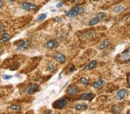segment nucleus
<instances>
[{
    "label": "nucleus",
    "mask_w": 130,
    "mask_h": 114,
    "mask_svg": "<svg viewBox=\"0 0 130 114\" xmlns=\"http://www.w3.org/2000/svg\"><path fill=\"white\" fill-rule=\"evenodd\" d=\"M4 51V48L2 47H0V54H2Z\"/></svg>",
    "instance_id": "nucleus-29"
},
{
    "label": "nucleus",
    "mask_w": 130,
    "mask_h": 114,
    "mask_svg": "<svg viewBox=\"0 0 130 114\" xmlns=\"http://www.w3.org/2000/svg\"><path fill=\"white\" fill-rule=\"evenodd\" d=\"M104 84H105V81H103V80L99 79L94 83V85H93V87H94L95 89H98L99 88H101V86H103Z\"/></svg>",
    "instance_id": "nucleus-12"
},
{
    "label": "nucleus",
    "mask_w": 130,
    "mask_h": 114,
    "mask_svg": "<svg viewBox=\"0 0 130 114\" xmlns=\"http://www.w3.org/2000/svg\"><path fill=\"white\" fill-rule=\"evenodd\" d=\"M95 95L93 93H85L81 95L80 99L82 100H88L91 101L95 98Z\"/></svg>",
    "instance_id": "nucleus-5"
},
{
    "label": "nucleus",
    "mask_w": 130,
    "mask_h": 114,
    "mask_svg": "<svg viewBox=\"0 0 130 114\" xmlns=\"http://www.w3.org/2000/svg\"><path fill=\"white\" fill-rule=\"evenodd\" d=\"M88 106L86 104H76L75 107V109L77 111H82V110H85L87 108Z\"/></svg>",
    "instance_id": "nucleus-14"
},
{
    "label": "nucleus",
    "mask_w": 130,
    "mask_h": 114,
    "mask_svg": "<svg viewBox=\"0 0 130 114\" xmlns=\"http://www.w3.org/2000/svg\"><path fill=\"white\" fill-rule=\"evenodd\" d=\"M124 7L123 6H121V5H118V6H116V7L114 8V9H113V12L116 13H119V12H123V10H124Z\"/></svg>",
    "instance_id": "nucleus-16"
},
{
    "label": "nucleus",
    "mask_w": 130,
    "mask_h": 114,
    "mask_svg": "<svg viewBox=\"0 0 130 114\" xmlns=\"http://www.w3.org/2000/svg\"><path fill=\"white\" fill-rule=\"evenodd\" d=\"M22 8L26 10H32L36 8V5L32 3L24 2L22 5Z\"/></svg>",
    "instance_id": "nucleus-6"
},
{
    "label": "nucleus",
    "mask_w": 130,
    "mask_h": 114,
    "mask_svg": "<svg viewBox=\"0 0 130 114\" xmlns=\"http://www.w3.org/2000/svg\"><path fill=\"white\" fill-rule=\"evenodd\" d=\"M52 112V110H48V111H46V113L47 114H51Z\"/></svg>",
    "instance_id": "nucleus-30"
},
{
    "label": "nucleus",
    "mask_w": 130,
    "mask_h": 114,
    "mask_svg": "<svg viewBox=\"0 0 130 114\" xmlns=\"http://www.w3.org/2000/svg\"><path fill=\"white\" fill-rule=\"evenodd\" d=\"M10 38V36L9 34L6 33V34H4L2 38L0 39V43L6 42H7L8 40H9Z\"/></svg>",
    "instance_id": "nucleus-15"
},
{
    "label": "nucleus",
    "mask_w": 130,
    "mask_h": 114,
    "mask_svg": "<svg viewBox=\"0 0 130 114\" xmlns=\"http://www.w3.org/2000/svg\"><path fill=\"white\" fill-rule=\"evenodd\" d=\"M64 4V1H61V2H59V3L57 4V8H61L63 6V5Z\"/></svg>",
    "instance_id": "nucleus-26"
},
{
    "label": "nucleus",
    "mask_w": 130,
    "mask_h": 114,
    "mask_svg": "<svg viewBox=\"0 0 130 114\" xmlns=\"http://www.w3.org/2000/svg\"><path fill=\"white\" fill-rule=\"evenodd\" d=\"M80 82L83 85H87L88 84H89V81H88L86 78L83 77V78H82L80 80Z\"/></svg>",
    "instance_id": "nucleus-23"
},
{
    "label": "nucleus",
    "mask_w": 130,
    "mask_h": 114,
    "mask_svg": "<svg viewBox=\"0 0 130 114\" xmlns=\"http://www.w3.org/2000/svg\"><path fill=\"white\" fill-rule=\"evenodd\" d=\"M2 6H3V2L2 0H0V9L2 7Z\"/></svg>",
    "instance_id": "nucleus-28"
},
{
    "label": "nucleus",
    "mask_w": 130,
    "mask_h": 114,
    "mask_svg": "<svg viewBox=\"0 0 130 114\" xmlns=\"http://www.w3.org/2000/svg\"><path fill=\"white\" fill-rule=\"evenodd\" d=\"M96 17L99 20V21H101L105 19V18L106 17V14L104 12H99L97 14Z\"/></svg>",
    "instance_id": "nucleus-17"
},
{
    "label": "nucleus",
    "mask_w": 130,
    "mask_h": 114,
    "mask_svg": "<svg viewBox=\"0 0 130 114\" xmlns=\"http://www.w3.org/2000/svg\"><path fill=\"white\" fill-rule=\"evenodd\" d=\"M54 58L58 62H60V63H63L65 62V60H66L65 56L63 55V54L59 53V52H57V53L56 54Z\"/></svg>",
    "instance_id": "nucleus-10"
},
{
    "label": "nucleus",
    "mask_w": 130,
    "mask_h": 114,
    "mask_svg": "<svg viewBox=\"0 0 130 114\" xmlns=\"http://www.w3.org/2000/svg\"><path fill=\"white\" fill-rule=\"evenodd\" d=\"M84 12V8L82 6H75L70 11H69L67 14V16L68 17L72 18L75 17L79 14H82Z\"/></svg>",
    "instance_id": "nucleus-1"
},
{
    "label": "nucleus",
    "mask_w": 130,
    "mask_h": 114,
    "mask_svg": "<svg viewBox=\"0 0 130 114\" xmlns=\"http://www.w3.org/2000/svg\"><path fill=\"white\" fill-rule=\"evenodd\" d=\"M46 47L48 48H49V49H53V48H57L58 46V43L57 41L54 40H49V41L47 42L46 44Z\"/></svg>",
    "instance_id": "nucleus-9"
},
{
    "label": "nucleus",
    "mask_w": 130,
    "mask_h": 114,
    "mask_svg": "<svg viewBox=\"0 0 130 114\" xmlns=\"http://www.w3.org/2000/svg\"><path fill=\"white\" fill-rule=\"evenodd\" d=\"M56 20H58V21H61V19H60L59 17H57V19H56Z\"/></svg>",
    "instance_id": "nucleus-32"
},
{
    "label": "nucleus",
    "mask_w": 130,
    "mask_h": 114,
    "mask_svg": "<svg viewBox=\"0 0 130 114\" xmlns=\"http://www.w3.org/2000/svg\"><path fill=\"white\" fill-rule=\"evenodd\" d=\"M71 1L72 2H76V1L77 0H71Z\"/></svg>",
    "instance_id": "nucleus-34"
},
{
    "label": "nucleus",
    "mask_w": 130,
    "mask_h": 114,
    "mask_svg": "<svg viewBox=\"0 0 130 114\" xmlns=\"http://www.w3.org/2000/svg\"><path fill=\"white\" fill-rule=\"evenodd\" d=\"M2 77L4 80H10L11 78H13V76L8 75V74H4V75H2Z\"/></svg>",
    "instance_id": "nucleus-24"
},
{
    "label": "nucleus",
    "mask_w": 130,
    "mask_h": 114,
    "mask_svg": "<svg viewBox=\"0 0 130 114\" xmlns=\"http://www.w3.org/2000/svg\"><path fill=\"white\" fill-rule=\"evenodd\" d=\"M97 64V63L96 61H92L90 63H89V64H87V65L85 67L84 69L86 70H91V69H93V68H94L96 66Z\"/></svg>",
    "instance_id": "nucleus-11"
},
{
    "label": "nucleus",
    "mask_w": 130,
    "mask_h": 114,
    "mask_svg": "<svg viewBox=\"0 0 130 114\" xmlns=\"http://www.w3.org/2000/svg\"><path fill=\"white\" fill-rule=\"evenodd\" d=\"M4 28H5L4 25L2 24H1V23H0V33L3 32L4 30Z\"/></svg>",
    "instance_id": "nucleus-27"
},
{
    "label": "nucleus",
    "mask_w": 130,
    "mask_h": 114,
    "mask_svg": "<svg viewBox=\"0 0 130 114\" xmlns=\"http://www.w3.org/2000/svg\"><path fill=\"white\" fill-rule=\"evenodd\" d=\"M120 59L124 62L130 61V50H127L120 55Z\"/></svg>",
    "instance_id": "nucleus-4"
},
{
    "label": "nucleus",
    "mask_w": 130,
    "mask_h": 114,
    "mask_svg": "<svg viewBox=\"0 0 130 114\" xmlns=\"http://www.w3.org/2000/svg\"><path fill=\"white\" fill-rule=\"evenodd\" d=\"M109 43V40L108 39H106L102 43V44H101L100 46L99 47V50H103L105 48H106L107 47V46L108 45Z\"/></svg>",
    "instance_id": "nucleus-18"
},
{
    "label": "nucleus",
    "mask_w": 130,
    "mask_h": 114,
    "mask_svg": "<svg viewBox=\"0 0 130 114\" xmlns=\"http://www.w3.org/2000/svg\"><path fill=\"white\" fill-rule=\"evenodd\" d=\"M21 107L19 105H12L10 107V109L13 111H19L20 110Z\"/></svg>",
    "instance_id": "nucleus-21"
},
{
    "label": "nucleus",
    "mask_w": 130,
    "mask_h": 114,
    "mask_svg": "<svg viewBox=\"0 0 130 114\" xmlns=\"http://www.w3.org/2000/svg\"><path fill=\"white\" fill-rule=\"evenodd\" d=\"M68 103V100L67 99H59L53 103V107L55 109L61 110L67 106Z\"/></svg>",
    "instance_id": "nucleus-2"
},
{
    "label": "nucleus",
    "mask_w": 130,
    "mask_h": 114,
    "mask_svg": "<svg viewBox=\"0 0 130 114\" xmlns=\"http://www.w3.org/2000/svg\"><path fill=\"white\" fill-rule=\"evenodd\" d=\"M113 111L114 112H115V113H118V114H120L121 112V109L120 108H119L118 106H115L113 107Z\"/></svg>",
    "instance_id": "nucleus-22"
},
{
    "label": "nucleus",
    "mask_w": 130,
    "mask_h": 114,
    "mask_svg": "<svg viewBox=\"0 0 130 114\" xmlns=\"http://www.w3.org/2000/svg\"><path fill=\"white\" fill-rule=\"evenodd\" d=\"M16 1V0H8V2H14V1Z\"/></svg>",
    "instance_id": "nucleus-33"
},
{
    "label": "nucleus",
    "mask_w": 130,
    "mask_h": 114,
    "mask_svg": "<svg viewBox=\"0 0 130 114\" xmlns=\"http://www.w3.org/2000/svg\"><path fill=\"white\" fill-rule=\"evenodd\" d=\"M48 69L49 70V71L53 72L55 70V68H54V65H53V64L50 63V64H49V65H48Z\"/></svg>",
    "instance_id": "nucleus-25"
},
{
    "label": "nucleus",
    "mask_w": 130,
    "mask_h": 114,
    "mask_svg": "<svg viewBox=\"0 0 130 114\" xmlns=\"http://www.w3.org/2000/svg\"><path fill=\"white\" fill-rule=\"evenodd\" d=\"M40 90V87L37 84H31L26 89V92L28 95H33Z\"/></svg>",
    "instance_id": "nucleus-3"
},
{
    "label": "nucleus",
    "mask_w": 130,
    "mask_h": 114,
    "mask_svg": "<svg viewBox=\"0 0 130 114\" xmlns=\"http://www.w3.org/2000/svg\"><path fill=\"white\" fill-rule=\"evenodd\" d=\"M128 85L130 88V77L129 80H128Z\"/></svg>",
    "instance_id": "nucleus-31"
},
{
    "label": "nucleus",
    "mask_w": 130,
    "mask_h": 114,
    "mask_svg": "<svg viewBox=\"0 0 130 114\" xmlns=\"http://www.w3.org/2000/svg\"><path fill=\"white\" fill-rule=\"evenodd\" d=\"M99 22V20L98 19V18L97 17H95L93 18L91 20V21H90V23H89V25L90 26H93L94 25L97 24V23H98Z\"/></svg>",
    "instance_id": "nucleus-19"
},
{
    "label": "nucleus",
    "mask_w": 130,
    "mask_h": 114,
    "mask_svg": "<svg viewBox=\"0 0 130 114\" xmlns=\"http://www.w3.org/2000/svg\"><path fill=\"white\" fill-rule=\"evenodd\" d=\"M78 92V88L76 86L74 85V86H71L70 88H69V89L68 90V93L70 94V95H75Z\"/></svg>",
    "instance_id": "nucleus-13"
},
{
    "label": "nucleus",
    "mask_w": 130,
    "mask_h": 114,
    "mask_svg": "<svg viewBox=\"0 0 130 114\" xmlns=\"http://www.w3.org/2000/svg\"><path fill=\"white\" fill-rule=\"evenodd\" d=\"M30 42L28 41V40L23 41L20 44V45H19L17 49H18V51H24L29 46H30Z\"/></svg>",
    "instance_id": "nucleus-8"
},
{
    "label": "nucleus",
    "mask_w": 130,
    "mask_h": 114,
    "mask_svg": "<svg viewBox=\"0 0 130 114\" xmlns=\"http://www.w3.org/2000/svg\"><path fill=\"white\" fill-rule=\"evenodd\" d=\"M127 91L125 89H121L117 92L116 98L118 100H121L125 97V96L127 94Z\"/></svg>",
    "instance_id": "nucleus-7"
},
{
    "label": "nucleus",
    "mask_w": 130,
    "mask_h": 114,
    "mask_svg": "<svg viewBox=\"0 0 130 114\" xmlns=\"http://www.w3.org/2000/svg\"><path fill=\"white\" fill-rule=\"evenodd\" d=\"M46 16H47V13H45L41 14L38 17V18L37 20H36V21H37L38 22L42 21L43 20H44L46 19Z\"/></svg>",
    "instance_id": "nucleus-20"
}]
</instances>
